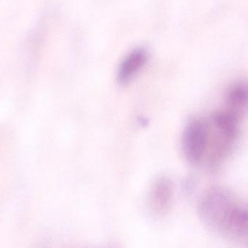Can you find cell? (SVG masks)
I'll list each match as a JSON object with an SVG mask.
<instances>
[{"label": "cell", "mask_w": 248, "mask_h": 248, "mask_svg": "<svg viewBox=\"0 0 248 248\" xmlns=\"http://www.w3.org/2000/svg\"><path fill=\"white\" fill-rule=\"evenodd\" d=\"M236 202L232 194L226 188L213 186L203 194L200 200V218L208 228L218 232L227 213Z\"/></svg>", "instance_id": "6da1fadb"}, {"label": "cell", "mask_w": 248, "mask_h": 248, "mask_svg": "<svg viewBox=\"0 0 248 248\" xmlns=\"http://www.w3.org/2000/svg\"><path fill=\"white\" fill-rule=\"evenodd\" d=\"M211 136L209 121L200 116L192 118L182 132V148L188 163L198 165L208 154Z\"/></svg>", "instance_id": "7a4b0ae2"}, {"label": "cell", "mask_w": 248, "mask_h": 248, "mask_svg": "<svg viewBox=\"0 0 248 248\" xmlns=\"http://www.w3.org/2000/svg\"><path fill=\"white\" fill-rule=\"evenodd\" d=\"M174 199V188L169 178H158L152 185L149 193V208L154 215L163 217L170 212Z\"/></svg>", "instance_id": "3957f363"}, {"label": "cell", "mask_w": 248, "mask_h": 248, "mask_svg": "<svg viewBox=\"0 0 248 248\" xmlns=\"http://www.w3.org/2000/svg\"><path fill=\"white\" fill-rule=\"evenodd\" d=\"M218 233L233 240L248 241V206L236 202L226 215Z\"/></svg>", "instance_id": "277c9868"}, {"label": "cell", "mask_w": 248, "mask_h": 248, "mask_svg": "<svg viewBox=\"0 0 248 248\" xmlns=\"http://www.w3.org/2000/svg\"><path fill=\"white\" fill-rule=\"evenodd\" d=\"M240 119L231 111H218L211 115L209 122L217 132V136L235 144L240 135Z\"/></svg>", "instance_id": "5b68a950"}, {"label": "cell", "mask_w": 248, "mask_h": 248, "mask_svg": "<svg viewBox=\"0 0 248 248\" xmlns=\"http://www.w3.org/2000/svg\"><path fill=\"white\" fill-rule=\"evenodd\" d=\"M147 52L143 48H137L131 51L122 61L118 71V82L119 84H128L147 61Z\"/></svg>", "instance_id": "8992f818"}, {"label": "cell", "mask_w": 248, "mask_h": 248, "mask_svg": "<svg viewBox=\"0 0 248 248\" xmlns=\"http://www.w3.org/2000/svg\"><path fill=\"white\" fill-rule=\"evenodd\" d=\"M226 100L229 110L241 117L248 113V84L238 83L227 92Z\"/></svg>", "instance_id": "52a82bcc"}]
</instances>
